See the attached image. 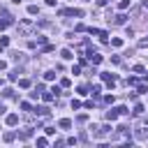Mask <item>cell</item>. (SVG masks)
I'll list each match as a JSON object with an SVG mask.
<instances>
[{"mask_svg": "<svg viewBox=\"0 0 148 148\" xmlns=\"http://www.w3.org/2000/svg\"><path fill=\"white\" fill-rule=\"evenodd\" d=\"M32 113H35V116H44V118H46V116L51 113V109H49V106H35V109H32Z\"/></svg>", "mask_w": 148, "mask_h": 148, "instance_id": "obj_1", "label": "cell"}, {"mask_svg": "<svg viewBox=\"0 0 148 148\" xmlns=\"http://www.w3.org/2000/svg\"><path fill=\"white\" fill-rule=\"evenodd\" d=\"M12 60H14V62H18V65H23V62H25V53L14 51V53H12Z\"/></svg>", "mask_w": 148, "mask_h": 148, "instance_id": "obj_2", "label": "cell"}, {"mask_svg": "<svg viewBox=\"0 0 148 148\" xmlns=\"http://www.w3.org/2000/svg\"><path fill=\"white\" fill-rule=\"evenodd\" d=\"M30 136H32V127H25V130L18 132V139H21V141H28Z\"/></svg>", "mask_w": 148, "mask_h": 148, "instance_id": "obj_3", "label": "cell"}, {"mask_svg": "<svg viewBox=\"0 0 148 148\" xmlns=\"http://www.w3.org/2000/svg\"><path fill=\"white\" fill-rule=\"evenodd\" d=\"M102 79L106 81V86H113V83H116V74H109V72H104V74H102Z\"/></svg>", "mask_w": 148, "mask_h": 148, "instance_id": "obj_4", "label": "cell"}, {"mask_svg": "<svg viewBox=\"0 0 148 148\" xmlns=\"http://www.w3.org/2000/svg\"><path fill=\"white\" fill-rule=\"evenodd\" d=\"M104 116H106V120H109V123H113V120L118 118V111H116V109H111V111H106Z\"/></svg>", "mask_w": 148, "mask_h": 148, "instance_id": "obj_5", "label": "cell"}, {"mask_svg": "<svg viewBox=\"0 0 148 148\" xmlns=\"http://www.w3.org/2000/svg\"><path fill=\"white\" fill-rule=\"evenodd\" d=\"M5 120H7V125H12V127H14V125L18 123V116H16V113H9V116H7Z\"/></svg>", "mask_w": 148, "mask_h": 148, "instance_id": "obj_6", "label": "cell"}, {"mask_svg": "<svg viewBox=\"0 0 148 148\" xmlns=\"http://www.w3.org/2000/svg\"><path fill=\"white\" fill-rule=\"evenodd\" d=\"M58 127H60V130H69V127H72V120H69V118H62V120L58 123Z\"/></svg>", "mask_w": 148, "mask_h": 148, "instance_id": "obj_7", "label": "cell"}, {"mask_svg": "<svg viewBox=\"0 0 148 148\" xmlns=\"http://www.w3.org/2000/svg\"><path fill=\"white\" fill-rule=\"evenodd\" d=\"M125 21H127V16H125V14H118V16H113V23H116V25H123Z\"/></svg>", "mask_w": 148, "mask_h": 148, "instance_id": "obj_8", "label": "cell"}, {"mask_svg": "<svg viewBox=\"0 0 148 148\" xmlns=\"http://www.w3.org/2000/svg\"><path fill=\"white\" fill-rule=\"evenodd\" d=\"M30 28H32V23H30V21H21V25H18V30H21V32H28Z\"/></svg>", "mask_w": 148, "mask_h": 148, "instance_id": "obj_9", "label": "cell"}, {"mask_svg": "<svg viewBox=\"0 0 148 148\" xmlns=\"http://www.w3.org/2000/svg\"><path fill=\"white\" fill-rule=\"evenodd\" d=\"M60 56H62V60H72V58H74V53H72L69 49H62V51H60Z\"/></svg>", "mask_w": 148, "mask_h": 148, "instance_id": "obj_10", "label": "cell"}, {"mask_svg": "<svg viewBox=\"0 0 148 148\" xmlns=\"http://www.w3.org/2000/svg\"><path fill=\"white\" fill-rule=\"evenodd\" d=\"M28 14H30V16L39 14V7H37V5H28Z\"/></svg>", "mask_w": 148, "mask_h": 148, "instance_id": "obj_11", "label": "cell"}, {"mask_svg": "<svg viewBox=\"0 0 148 148\" xmlns=\"http://www.w3.org/2000/svg\"><path fill=\"white\" fill-rule=\"evenodd\" d=\"M116 111H118V116H130V111H127V106H116Z\"/></svg>", "mask_w": 148, "mask_h": 148, "instance_id": "obj_12", "label": "cell"}, {"mask_svg": "<svg viewBox=\"0 0 148 148\" xmlns=\"http://www.w3.org/2000/svg\"><path fill=\"white\" fill-rule=\"evenodd\" d=\"M111 46L120 49V46H123V39H120V37H113V39H111Z\"/></svg>", "mask_w": 148, "mask_h": 148, "instance_id": "obj_13", "label": "cell"}, {"mask_svg": "<svg viewBox=\"0 0 148 148\" xmlns=\"http://www.w3.org/2000/svg\"><path fill=\"white\" fill-rule=\"evenodd\" d=\"M141 92H148V86L146 83H139L136 86V95H141Z\"/></svg>", "mask_w": 148, "mask_h": 148, "instance_id": "obj_14", "label": "cell"}, {"mask_svg": "<svg viewBox=\"0 0 148 148\" xmlns=\"http://www.w3.org/2000/svg\"><path fill=\"white\" fill-rule=\"evenodd\" d=\"M134 116H141L143 113V104H134V111H132Z\"/></svg>", "mask_w": 148, "mask_h": 148, "instance_id": "obj_15", "label": "cell"}, {"mask_svg": "<svg viewBox=\"0 0 148 148\" xmlns=\"http://www.w3.org/2000/svg\"><path fill=\"white\" fill-rule=\"evenodd\" d=\"M136 139H141V141L148 139V132H146V130H136Z\"/></svg>", "mask_w": 148, "mask_h": 148, "instance_id": "obj_16", "label": "cell"}, {"mask_svg": "<svg viewBox=\"0 0 148 148\" xmlns=\"http://www.w3.org/2000/svg\"><path fill=\"white\" fill-rule=\"evenodd\" d=\"M18 74H21V69H14V72H9V81H16V79H18Z\"/></svg>", "mask_w": 148, "mask_h": 148, "instance_id": "obj_17", "label": "cell"}, {"mask_svg": "<svg viewBox=\"0 0 148 148\" xmlns=\"http://www.w3.org/2000/svg\"><path fill=\"white\" fill-rule=\"evenodd\" d=\"M2 97H7V99L14 97V90H12V88H5V90H2Z\"/></svg>", "mask_w": 148, "mask_h": 148, "instance_id": "obj_18", "label": "cell"}, {"mask_svg": "<svg viewBox=\"0 0 148 148\" xmlns=\"http://www.w3.org/2000/svg\"><path fill=\"white\" fill-rule=\"evenodd\" d=\"M2 139H5V141H14V139H16V134H14V132H5V136H2Z\"/></svg>", "mask_w": 148, "mask_h": 148, "instance_id": "obj_19", "label": "cell"}, {"mask_svg": "<svg viewBox=\"0 0 148 148\" xmlns=\"http://www.w3.org/2000/svg\"><path fill=\"white\" fill-rule=\"evenodd\" d=\"M97 35L102 37V42H106V39H109V32H106V30H97Z\"/></svg>", "mask_w": 148, "mask_h": 148, "instance_id": "obj_20", "label": "cell"}, {"mask_svg": "<svg viewBox=\"0 0 148 148\" xmlns=\"http://www.w3.org/2000/svg\"><path fill=\"white\" fill-rule=\"evenodd\" d=\"M44 79H46V81H53V79H56V72H44Z\"/></svg>", "mask_w": 148, "mask_h": 148, "instance_id": "obj_21", "label": "cell"}, {"mask_svg": "<svg viewBox=\"0 0 148 148\" xmlns=\"http://www.w3.org/2000/svg\"><path fill=\"white\" fill-rule=\"evenodd\" d=\"M18 86H21V88H30V79H21Z\"/></svg>", "mask_w": 148, "mask_h": 148, "instance_id": "obj_22", "label": "cell"}, {"mask_svg": "<svg viewBox=\"0 0 148 148\" xmlns=\"http://www.w3.org/2000/svg\"><path fill=\"white\" fill-rule=\"evenodd\" d=\"M127 7H130V0H120L118 2V9H127Z\"/></svg>", "mask_w": 148, "mask_h": 148, "instance_id": "obj_23", "label": "cell"}, {"mask_svg": "<svg viewBox=\"0 0 148 148\" xmlns=\"http://www.w3.org/2000/svg\"><path fill=\"white\" fill-rule=\"evenodd\" d=\"M134 72H136V74H143L146 67H143V65H134Z\"/></svg>", "mask_w": 148, "mask_h": 148, "instance_id": "obj_24", "label": "cell"}, {"mask_svg": "<svg viewBox=\"0 0 148 148\" xmlns=\"http://www.w3.org/2000/svg\"><path fill=\"white\" fill-rule=\"evenodd\" d=\"M60 86H62V88H69L72 81H69V79H60Z\"/></svg>", "mask_w": 148, "mask_h": 148, "instance_id": "obj_25", "label": "cell"}, {"mask_svg": "<svg viewBox=\"0 0 148 148\" xmlns=\"http://www.w3.org/2000/svg\"><path fill=\"white\" fill-rule=\"evenodd\" d=\"M0 46H2V49L9 46V37H2V39H0Z\"/></svg>", "mask_w": 148, "mask_h": 148, "instance_id": "obj_26", "label": "cell"}, {"mask_svg": "<svg viewBox=\"0 0 148 148\" xmlns=\"http://www.w3.org/2000/svg\"><path fill=\"white\" fill-rule=\"evenodd\" d=\"M90 90H92V95H99V92H102V86H92Z\"/></svg>", "mask_w": 148, "mask_h": 148, "instance_id": "obj_27", "label": "cell"}, {"mask_svg": "<svg viewBox=\"0 0 148 148\" xmlns=\"http://www.w3.org/2000/svg\"><path fill=\"white\" fill-rule=\"evenodd\" d=\"M72 109H74V111L81 109V102H79V99H72Z\"/></svg>", "mask_w": 148, "mask_h": 148, "instance_id": "obj_28", "label": "cell"}, {"mask_svg": "<svg viewBox=\"0 0 148 148\" xmlns=\"http://www.w3.org/2000/svg\"><path fill=\"white\" fill-rule=\"evenodd\" d=\"M21 109H23V111H30L32 106H30V102H21Z\"/></svg>", "mask_w": 148, "mask_h": 148, "instance_id": "obj_29", "label": "cell"}, {"mask_svg": "<svg viewBox=\"0 0 148 148\" xmlns=\"http://www.w3.org/2000/svg\"><path fill=\"white\" fill-rule=\"evenodd\" d=\"M113 99H116L113 95H106V97H104V102H106V104H113Z\"/></svg>", "mask_w": 148, "mask_h": 148, "instance_id": "obj_30", "label": "cell"}, {"mask_svg": "<svg viewBox=\"0 0 148 148\" xmlns=\"http://www.w3.org/2000/svg\"><path fill=\"white\" fill-rule=\"evenodd\" d=\"M86 120H88V116H86V113H81V116L76 118V123H86Z\"/></svg>", "mask_w": 148, "mask_h": 148, "instance_id": "obj_31", "label": "cell"}, {"mask_svg": "<svg viewBox=\"0 0 148 148\" xmlns=\"http://www.w3.org/2000/svg\"><path fill=\"white\" fill-rule=\"evenodd\" d=\"M46 143H49V141H46L44 136H39V139H37V146H46Z\"/></svg>", "mask_w": 148, "mask_h": 148, "instance_id": "obj_32", "label": "cell"}, {"mask_svg": "<svg viewBox=\"0 0 148 148\" xmlns=\"http://www.w3.org/2000/svg\"><path fill=\"white\" fill-rule=\"evenodd\" d=\"M146 46H148V37H146V39H141V42H139V49H146Z\"/></svg>", "mask_w": 148, "mask_h": 148, "instance_id": "obj_33", "label": "cell"}, {"mask_svg": "<svg viewBox=\"0 0 148 148\" xmlns=\"http://www.w3.org/2000/svg\"><path fill=\"white\" fill-rule=\"evenodd\" d=\"M106 2H109V0H97V5H99V7H104Z\"/></svg>", "mask_w": 148, "mask_h": 148, "instance_id": "obj_34", "label": "cell"}, {"mask_svg": "<svg viewBox=\"0 0 148 148\" xmlns=\"http://www.w3.org/2000/svg\"><path fill=\"white\" fill-rule=\"evenodd\" d=\"M143 79H146V81H148V69H146V72H143Z\"/></svg>", "mask_w": 148, "mask_h": 148, "instance_id": "obj_35", "label": "cell"}, {"mask_svg": "<svg viewBox=\"0 0 148 148\" xmlns=\"http://www.w3.org/2000/svg\"><path fill=\"white\" fill-rule=\"evenodd\" d=\"M0 86H2V79H0Z\"/></svg>", "mask_w": 148, "mask_h": 148, "instance_id": "obj_36", "label": "cell"}]
</instances>
